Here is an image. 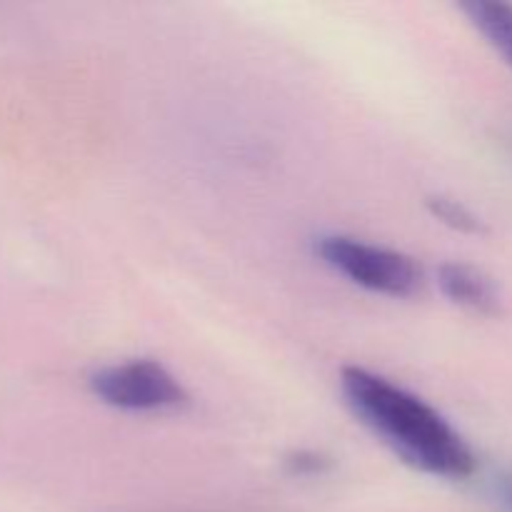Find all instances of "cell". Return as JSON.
Masks as SVG:
<instances>
[{
	"mask_svg": "<svg viewBox=\"0 0 512 512\" xmlns=\"http://www.w3.org/2000/svg\"><path fill=\"white\" fill-rule=\"evenodd\" d=\"M285 465L293 475H320L330 468V460L315 450H295L285 458Z\"/></svg>",
	"mask_w": 512,
	"mask_h": 512,
	"instance_id": "obj_7",
	"label": "cell"
},
{
	"mask_svg": "<svg viewBox=\"0 0 512 512\" xmlns=\"http://www.w3.org/2000/svg\"><path fill=\"white\" fill-rule=\"evenodd\" d=\"M88 385L95 398L128 413H163L188 403L180 380L163 363L148 358L98 368Z\"/></svg>",
	"mask_w": 512,
	"mask_h": 512,
	"instance_id": "obj_3",
	"label": "cell"
},
{
	"mask_svg": "<svg viewBox=\"0 0 512 512\" xmlns=\"http://www.w3.org/2000/svg\"><path fill=\"white\" fill-rule=\"evenodd\" d=\"M315 253L328 268L370 293L410 298L423 288V268L418 260L400 250L365 243L348 235H323L315 243Z\"/></svg>",
	"mask_w": 512,
	"mask_h": 512,
	"instance_id": "obj_2",
	"label": "cell"
},
{
	"mask_svg": "<svg viewBox=\"0 0 512 512\" xmlns=\"http://www.w3.org/2000/svg\"><path fill=\"white\" fill-rule=\"evenodd\" d=\"M495 493H498L500 503L512 512V473L500 475L498 483H495Z\"/></svg>",
	"mask_w": 512,
	"mask_h": 512,
	"instance_id": "obj_8",
	"label": "cell"
},
{
	"mask_svg": "<svg viewBox=\"0 0 512 512\" xmlns=\"http://www.w3.org/2000/svg\"><path fill=\"white\" fill-rule=\"evenodd\" d=\"M340 390L355 418L420 473L468 480L478 470L468 440L443 413L403 385L368 368L348 365L340 370Z\"/></svg>",
	"mask_w": 512,
	"mask_h": 512,
	"instance_id": "obj_1",
	"label": "cell"
},
{
	"mask_svg": "<svg viewBox=\"0 0 512 512\" xmlns=\"http://www.w3.org/2000/svg\"><path fill=\"white\" fill-rule=\"evenodd\" d=\"M463 13L512 65V5L503 0H470L463 3Z\"/></svg>",
	"mask_w": 512,
	"mask_h": 512,
	"instance_id": "obj_5",
	"label": "cell"
},
{
	"mask_svg": "<svg viewBox=\"0 0 512 512\" xmlns=\"http://www.w3.org/2000/svg\"><path fill=\"white\" fill-rule=\"evenodd\" d=\"M438 288L450 303L475 310V313H495L500 305L493 278L473 265L443 263L438 268Z\"/></svg>",
	"mask_w": 512,
	"mask_h": 512,
	"instance_id": "obj_4",
	"label": "cell"
},
{
	"mask_svg": "<svg viewBox=\"0 0 512 512\" xmlns=\"http://www.w3.org/2000/svg\"><path fill=\"white\" fill-rule=\"evenodd\" d=\"M428 210L433 213V218H438L440 223L458 230V233H480V228H483L473 210L465 208L460 200L448 198V195H430Z\"/></svg>",
	"mask_w": 512,
	"mask_h": 512,
	"instance_id": "obj_6",
	"label": "cell"
}]
</instances>
